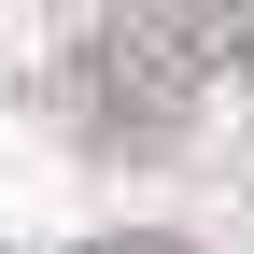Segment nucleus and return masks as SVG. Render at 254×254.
Here are the masks:
<instances>
[{
	"label": "nucleus",
	"instance_id": "obj_1",
	"mask_svg": "<svg viewBox=\"0 0 254 254\" xmlns=\"http://www.w3.org/2000/svg\"><path fill=\"white\" fill-rule=\"evenodd\" d=\"M99 254H170V240H99Z\"/></svg>",
	"mask_w": 254,
	"mask_h": 254
}]
</instances>
